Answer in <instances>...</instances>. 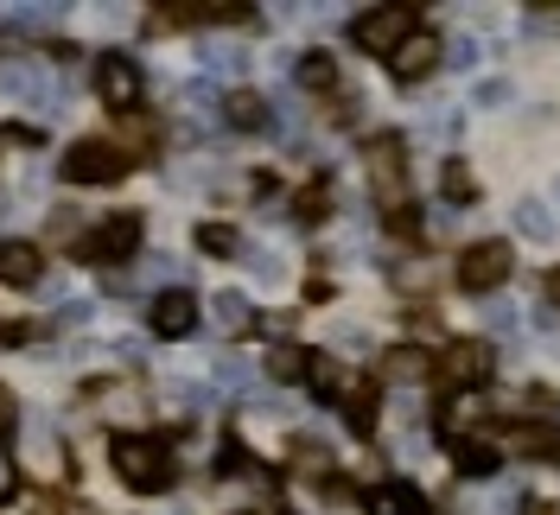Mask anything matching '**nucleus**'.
I'll list each match as a JSON object with an SVG mask.
<instances>
[{
    "mask_svg": "<svg viewBox=\"0 0 560 515\" xmlns=\"http://www.w3.org/2000/svg\"><path fill=\"white\" fill-rule=\"evenodd\" d=\"M223 115H230V128L255 134V128H268V96H248V90H236V96H223Z\"/></svg>",
    "mask_w": 560,
    "mask_h": 515,
    "instance_id": "16",
    "label": "nucleus"
},
{
    "mask_svg": "<svg viewBox=\"0 0 560 515\" xmlns=\"http://www.w3.org/2000/svg\"><path fill=\"white\" fill-rule=\"evenodd\" d=\"M58 172H65L70 185H115V178L128 172V160H121V147H108V140H77V147H65Z\"/></svg>",
    "mask_w": 560,
    "mask_h": 515,
    "instance_id": "6",
    "label": "nucleus"
},
{
    "mask_svg": "<svg viewBox=\"0 0 560 515\" xmlns=\"http://www.w3.org/2000/svg\"><path fill=\"white\" fill-rule=\"evenodd\" d=\"M147 325H153V338H191V325H198V300L185 293V286H173V293H160L153 306H147Z\"/></svg>",
    "mask_w": 560,
    "mask_h": 515,
    "instance_id": "9",
    "label": "nucleus"
},
{
    "mask_svg": "<svg viewBox=\"0 0 560 515\" xmlns=\"http://www.w3.org/2000/svg\"><path fill=\"white\" fill-rule=\"evenodd\" d=\"M440 58H446V38L433 33V26H415V33L395 45V58H388V65H395L401 83H420V77H433V70H440Z\"/></svg>",
    "mask_w": 560,
    "mask_h": 515,
    "instance_id": "8",
    "label": "nucleus"
},
{
    "mask_svg": "<svg viewBox=\"0 0 560 515\" xmlns=\"http://www.w3.org/2000/svg\"><path fill=\"white\" fill-rule=\"evenodd\" d=\"M478 103H485V108L510 103V83H503V77H490V83H478Z\"/></svg>",
    "mask_w": 560,
    "mask_h": 515,
    "instance_id": "26",
    "label": "nucleus"
},
{
    "mask_svg": "<svg viewBox=\"0 0 560 515\" xmlns=\"http://www.w3.org/2000/svg\"><path fill=\"white\" fill-rule=\"evenodd\" d=\"M90 90H96V103H103V108L128 115V108L147 96V77H140V65L128 58V51H103L96 70H90Z\"/></svg>",
    "mask_w": 560,
    "mask_h": 515,
    "instance_id": "3",
    "label": "nucleus"
},
{
    "mask_svg": "<svg viewBox=\"0 0 560 515\" xmlns=\"http://www.w3.org/2000/svg\"><path fill=\"white\" fill-rule=\"evenodd\" d=\"M13 420H20V408H13V395H7V388H0V440H7V433H13Z\"/></svg>",
    "mask_w": 560,
    "mask_h": 515,
    "instance_id": "27",
    "label": "nucleus"
},
{
    "mask_svg": "<svg viewBox=\"0 0 560 515\" xmlns=\"http://www.w3.org/2000/svg\"><path fill=\"white\" fill-rule=\"evenodd\" d=\"M135 248H140V216H135V210H115V216H103L90 236L77 242V255H83V261H128Z\"/></svg>",
    "mask_w": 560,
    "mask_h": 515,
    "instance_id": "7",
    "label": "nucleus"
},
{
    "mask_svg": "<svg viewBox=\"0 0 560 515\" xmlns=\"http://www.w3.org/2000/svg\"><path fill=\"white\" fill-rule=\"evenodd\" d=\"M363 160H370V191H376V204L395 216V210H408V178H401V160H408V140L401 134H376L363 147Z\"/></svg>",
    "mask_w": 560,
    "mask_h": 515,
    "instance_id": "2",
    "label": "nucleus"
},
{
    "mask_svg": "<svg viewBox=\"0 0 560 515\" xmlns=\"http://www.w3.org/2000/svg\"><path fill=\"white\" fill-rule=\"evenodd\" d=\"M490 370H497V350H490V343H478V338H465V343H453V350H446V376H453L458 388H485Z\"/></svg>",
    "mask_w": 560,
    "mask_h": 515,
    "instance_id": "11",
    "label": "nucleus"
},
{
    "mask_svg": "<svg viewBox=\"0 0 560 515\" xmlns=\"http://www.w3.org/2000/svg\"><path fill=\"white\" fill-rule=\"evenodd\" d=\"M555 198H560V178H555Z\"/></svg>",
    "mask_w": 560,
    "mask_h": 515,
    "instance_id": "31",
    "label": "nucleus"
},
{
    "mask_svg": "<svg viewBox=\"0 0 560 515\" xmlns=\"http://www.w3.org/2000/svg\"><path fill=\"white\" fill-rule=\"evenodd\" d=\"M210 312L223 318V331H248V325H255V306H248L243 293H217V300H210Z\"/></svg>",
    "mask_w": 560,
    "mask_h": 515,
    "instance_id": "20",
    "label": "nucleus"
},
{
    "mask_svg": "<svg viewBox=\"0 0 560 515\" xmlns=\"http://www.w3.org/2000/svg\"><path fill=\"white\" fill-rule=\"evenodd\" d=\"M420 26V13L408 7H363L357 20H350V38H357V51H376V58H395V45Z\"/></svg>",
    "mask_w": 560,
    "mask_h": 515,
    "instance_id": "4",
    "label": "nucleus"
},
{
    "mask_svg": "<svg viewBox=\"0 0 560 515\" xmlns=\"http://www.w3.org/2000/svg\"><path fill=\"white\" fill-rule=\"evenodd\" d=\"M108 465H115V478L140 490V496H160V490H173V452L160 446L153 433H115L108 440Z\"/></svg>",
    "mask_w": 560,
    "mask_h": 515,
    "instance_id": "1",
    "label": "nucleus"
},
{
    "mask_svg": "<svg viewBox=\"0 0 560 515\" xmlns=\"http://www.w3.org/2000/svg\"><path fill=\"white\" fill-rule=\"evenodd\" d=\"M198 248H210V255H236L243 242H236V230H223V223H198Z\"/></svg>",
    "mask_w": 560,
    "mask_h": 515,
    "instance_id": "23",
    "label": "nucleus"
},
{
    "mask_svg": "<svg viewBox=\"0 0 560 515\" xmlns=\"http://www.w3.org/2000/svg\"><path fill=\"white\" fill-rule=\"evenodd\" d=\"M523 515H560V503H548V496H528Z\"/></svg>",
    "mask_w": 560,
    "mask_h": 515,
    "instance_id": "29",
    "label": "nucleus"
},
{
    "mask_svg": "<svg viewBox=\"0 0 560 515\" xmlns=\"http://www.w3.org/2000/svg\"><path fill=\"white\" fill-rule=\"evenodd\" d=\"M516 230H523L528 242H548L555 236V210L541 204V198H523V204H516Z\"/></svg>",
    "mask_w": 560,
    "mask_h": 515,
    "instance_id": "19",
    "label": "nucleus"
},
{
    "mask_svg": "<svg viewBox=\"0 0 560 515\" xmlns=\"http://www.w3.org/2000/svg\"><path fill=\"white\" fill-rule=\"evenodd\" d=\"M510 274H516V248L503 236L471 242V248L458 255V286H465V293H490V286H503Z\"/></svg>",
    "mask_w": 560,
    "mask_h": 515,
    "instance_id": "5",
    "label": "nucleus"
},
{
    "mask_svg": "<svg viewBox=\"0 0 560 515\" xmlns=\"http://www.w3.org/2000/svg\"><path fill=\"white\" fill-rule=\"evenodd\" d=\"M0 90L20 96V103H45V77L33 65H0Z\"/></svg>",
    "mask_w": 560,
    "mask_h": 515,
    "instance_id": "17",
    "label": "nucleus"
},
{
    "mask_svg": "<svg viewBox=\"0 0 560 515\" xmlns=\"http://www.w3.org/2000/svg\"><path fill=\"white\" fill-rule=\"evenodd\" d=\"M363 510H370V515H433V510H427V496H420L408 478L370 483V490H363Z\"/></svg>",
    "mask_w": 560,
    "mask_h": 515,
    "instance_id": "10",
    "label": "nucleus"
},
{
    "mask_svg": "<svg viewBox=\"0 0 560 515\" xmlns=\"http://www.w3.org/2000/svg\"><path fill=\"white\" fill-rule=\"evenodd\" d=\"M293 77H300L306 90H338V65H331V51H306V58H293Z\"/></svg>",
    "mask_w": 560,
    "mask_h": 515,
    "instance_id": "18",
    "label": "nucleus"
},
{
    "mask_svg": "<svg viewBox=\"0 0 560 515\" xmlns=\"http://www.w3.org/2000/svg\"><path fill=\"white\" fill-rule=\"evenodd\" d=\"M7 496H20V465L0 452V503H7Z\"/></svg>",
    "mask_w": 560,
    "mask_h": 515,
    "instance_id": "25",
    "label": "nucleus"
},
{
    "mask_svg": "<svg viewBox=\"0 0 560 515\" xmlns=\"http://www.w3.org/2000/svg\"><path fill=\"white\" fill-rule=\"evenodd\" d=\"M548 300H560V268H555V274H548Z\"/></svg>",
    "mask_w": 560,
    "mask_h": 515,
    "instance_id": "30",
    "label": "nucleus"
},
{
    "mask_svg": "<svg viewBox=\"0 0 560 515\" xmlns=\"http://www.w3.org/2000/svg\"><path fill=\"white\" fill-rule=\"evenodd\" d=\"M510 452H560V433H541V426H523V433H510Z\"/></svg>",
    "mask_w": 560,
    "mask_h": 515,
    "instance_id": "24",
    "label": "nucleus"
},
{
    "mask_svg": "<svg viewBox=\"0 0 560 515\" xmlns=\"http://www.w3.org/2000/svg\"><path fill=\"white\" fill-rule=\"evenodd\" d=\"M38 274H45L38 242H0V280L7 286H38Z\"/></svg>",
    "mask_w": 560,
    "mask_h": 515,
    "instance_id": "12",
    "label": "nucleus"
},
{
    "mask_svg": "<svg viewBox=\"0 0 560 515\" xmlns=\"http://www.w3.org/2000/svg\"><path fill=\"white\" fill-rule=\"evenodd\" d=\"M471 420H485V395L478 388H465V395H453L440 408V426H453V440H471Z\"/></svg>",
    "mask_w": 560,
    "mask_h": 515,
    "instance_id": "15",
    "label": "nucleus"
},
{
    "mask_svg": "<svg viewBox=\"0 0 560 515\" xmlns=\"http://www.w3.org/2000/svg\"><path fill=\"white\" fill-rule=\"evenodd\" d=\"M26 515H65V503H51V496H26Z\"/></svg>",
    "mask_w": 560,
    "mask_h": 515,
    "instance_id": "28",
    "label": "nucleus"
},
{
    "mask_svg": "<svg viewBox=\"0 0 560 515\" xmlns=\"http://www.w3.org/2000/svg\"><path fill=\"white\" fill-rule=\"evenodd\" d=\"M306 363H313V356H300L293 343H280L275 356H268V376H275V382H300V376H306Z\"/></svg>",
    "mask_w": 560,
    "mask_h": 515,
    "instance_id": "21",
    "label": "nucleus"
},
{
    "mask_svg": "<svg viewBox=\"0 0 560 515\" xmlns=\"http://www.w3.org/2000/svg\"><path fill=\"white\" fill-rule=\"evenodd\" d=\"M383 376L395 382V388H415V382L433 376V356H427L420 343H401V350H388L383 356Z\"/></svg>",
    "mask_w": 560,
    "mask_h": 515,
    "instance_id": "13",
    "label": "nucleus"
},
{
    "mask_svg": "<svg viewBox=\"0 0 560 515\" xmlns=\"http://www.w3.org/2000/svg\"><path fill=\"white\" fill-rule=\"evenodd\" d=\"M440 185H446V198H453V204H471V198H478V185H471L465 160H446V178H440Z\"/></svg>",
    "mask_w": 560,
    "mask_h": 515,
    "instance_id": "22",
    "label": "nucleus"
},
{
    "mask_svg": "<svg viewBox=\"0 0 560 515\" xmlns=\"http://www.w3.org/2000/svg\"><path fill=\"white\" fill-rule=\"evenodd\" d=\"M446 446L465 478H497V465H503V446H490V440H446Z\"/></svg>",
    "mask_w": 560,
    "mask_h": 515,
    "instance_id": "14",
    "label": "nucleus"
},
{
    "mask_svg": "<svg viewBox=\"0 0 560 515\" xmlns=\"http://www.w3.org/2000/svg\"><path fill=\"white\" fill-rule=\"evenodd\" d=\"M0 26H7V13H0Z\"/></svg>",
    "mask_w": 560,
    "mask_h": 515,
    "instance_id": "32",
    "label": "nucleus"
}]
</instances>
